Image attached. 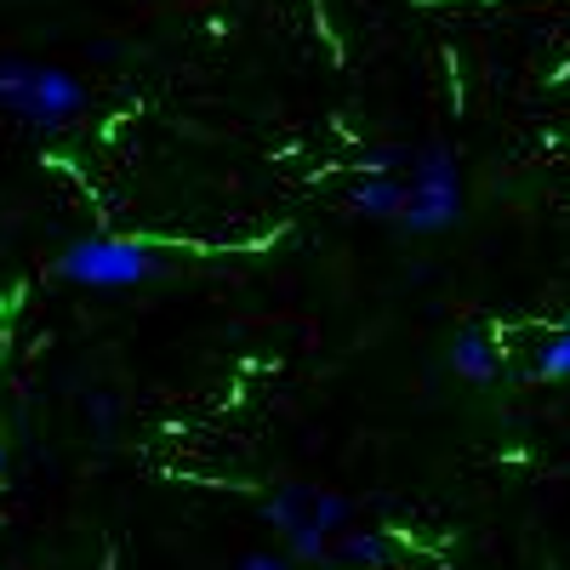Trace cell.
I'll return each instance as SVG.
<instances>
[{
  "label": "cell",
  "instance_id": "6da1fadb",
  "mask_svg": "<svg viewBox=\"0 0 570 570\" xmlns=\"http://www.w3.org/2000/svg\"><path fill=\"white\" fill-rule=\"evenodd\" d=\"M91 104V91L75 69L40 58H0V115L29 131H69Z\"/></svg>",
  "mask_w": 570,
  "mask_h": 570
},
{
  "label": "cell",
  "instance_id": "7a4b0ae2",
  "mask_svg": "<svg viewBox=\"0 0 570 570\" xmlns=\"http://www.w3.org/2000/svg\"><path fill=\"white\" fill-rule=\"evenodd\" d=\"M348 502L314 491V485H285L263 502V519L285 537V553L292 559H331L337 553V537L348 531Z\"/></svg>",
  "mask_w": 570,
  "mask_h": 570
},
{
  "label": "cell",
  "instance_id": "3957f363",
  "mask_svg": "<svg viewBox=\"0 0 570 570\" xmlns=\"http://www.w3.org/2000/svg\"><path fill=\"white\" fill-rule=\"evenodd\" d=\"M58 274L86 292H120V285H142L160 274V252L131 234H86V240L63 246Z\"/></svg>",
  "mask_w": 570,
  "mask_h": 570
},
{
  "label": "cell",
  "instance_id": "277c9868",
  "mask_svg": "<svg viewBox=\"0 0 570 570\" xmlns=\"http://www.w3.org/2000/svg\"><path fill=\"white\" fill-rule=\"evenodd\" d=\"M462 217V166L445 142H428L411 155V177H405V212L400 228L411 234H445Z\"/></svg>",
  "mask_w": 570,
  "mask_h": 570
},
{
  "label": "cell",
  "instance_id": "5b68a950",
  "mask_svg": "<svg viewBox=\"0 0 570 570\" xmlns=\"http://www.w3.org/2000/svg\"><path fill=\"white\" fill-rule=\"evenodd\" d=\"M451 371L468 376V383H497L502 376V348L491 343L485 325H462L451 337Z\"/></svg>",
  "mask_w": 570,
  "mask_h": 570
},
{
  "label": "cell",
  "instance_id": "8992f818",
  "mask_svg": "<svg viewBox=\"0 0 570 570\" xmlns=\"http://www.w3.org/2000/svg\"><path fill=\"white\" fill-rule=\"evenodd\" d=\"M348 206H354L360 217H371V223H400V212H405V183H400L394 171H365V177L348 188Z\"/></svg>",
  "mask_w": 570,
  "mask_h": 570
},
{
  "label": "cell",
  "instance_id": "52a82bcc",
  "mask_svg": "<svg viewBox=\"0 0 570 570\" xmlns=\"http://www.w3.org/2000/svg\"><path fill=\"white\" fill-rule=\"evenodd\" d=\"M537 376L542 383H570V320L537 343Z\"/></svg>",
  "mask_w": 570,
  "mask_h": 570
},
{
  "label": "cell",
  "instance_id": "ba28073f",
  "mask_svg": "<svg viewBox=\"0 0 570 570\" xmlns=\"http://www.w3.org/2000/svg\"><path fill=\"white\" fill-rule=\"evenodd\" d=\"M394 548H389V537L383 531H343L337 537V559H365V564H383Z\"/></svg>",
  "mask_w": 570,
  "mask_h": 570
},
{
  "label": "cell",
  "instance_id": "9c48e42d",
  "mask_svg": "<svg viewBox=\"0 0 570 570\" xmlns=\"http://www.w3.org/2000/svg\"><path fill=\"white\" fill-rule=\"evenodd\" d=\"M394 160H405V155L400 149H376V155L360 160V171H394Z\"/></svg>",
  "mask_w": 570,
  "mask_h": 570
},
{
  "label": "cell",
  "instance_id": "30bf717a",
  "mask_svg": "<svg viewBox=\"0 0 570 570\" xmlns=\"http://www.w3.org/2000/svg\"><path fill=\"white\" fill-rule=\"evenodd\" d=\"M91 422H98V428H109V422H115V405H109L104 394H98V400H91Z\"/></svg>",
  "mask_w": 570,
  "mask_h": 570
},
{
  "label": "cell",
  "instance_id": "8fae6325",
  "mask_svg": "<svg viewBox=\"0 0 570 570\" xmlns=\"http://www.w3.org/2000/svg\"><path fill=\"white\" fill-rule=\"evenodd\" d=\"M0 468H7V440H0Z\"/></svg>",
  "mask_w": 570,
  "mask_h": 570
}]
</instances>
